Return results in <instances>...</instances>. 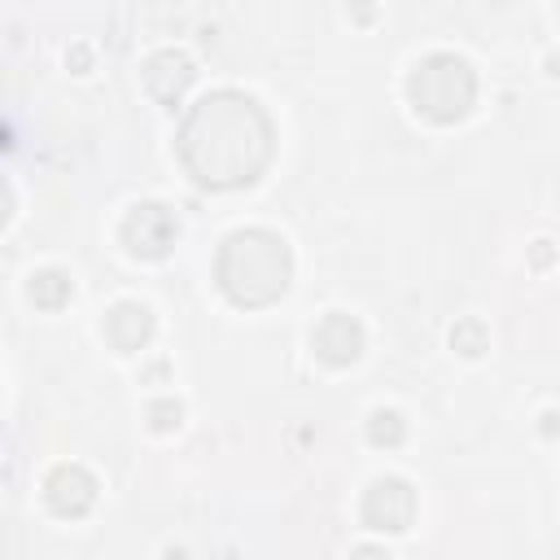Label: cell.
I'll list each match as a JSON object with an SVG mask.
<instances>
[{"label":"cell","instance_id":"3957f363","mask_svg":"<svg viewBox=\"0 0 560 560\" xmlns=\"http://www.w3.org/2000/svg\"><path fill=\"white\" fill-rule=\"evenodd\" d=\"M407 101L420 118L451 127L459 122L472 101H477V74L464 57L455 52H429L411 74H407Z\"/></svg>","mask_w":560,"mask_h":560},{"label":"cell","instance_id":"8fae6325","mask_svg":"<svg viewBox=\"0 0 560 560\" xmlns=\"http://www.w3.org/2000/svg\"><path fill=\"white\" fill-rule=\"evenodd\" d=\"M402 438H407V420L394 407H376L368 416V442L372 446H398Z\"/></svg>","mask_w":560,"mask_h":560},{"label":"cell","instance_id":"9c48e42d","mask_svg":"<svg viewBox=\"0 0 560 560\" xmlns=\"http://www.w3.org/2000/svg\"><path fill=\"white\" fill-rule=\"evenodd\" d=\"M101 332H105V341L118 354H136L153 337V311L144 302H114L109 315H105V324H101Z\"/></svg>","mask_w":560,"mask_h":560},{"label":"cell","instance_id":"ba28073f","mask_svg":"<svg viewBox=\"0 0 560 560\" xmlns=\"http://www.w3.org/2000/svg\"><path fill=\"white\" fill-rule=\"evenodd\" d=\"M44 503H48L57 516L74 521V516H83V512L96 503V477H92L83 464H57V468L48 472V481H44Z\"/></svg>","mask_w":560,"mask_h":560},{"label":"cell","instance_id":"30bf717a","mask_svg":"<svg viewBox=\"0 0 560 560\" xmlns=\"http://www.w3.org/2000/svg\"><path fill=\"white\" fill-rule=\"evenodd\" d=\"M26 293H31V302H35L39 311H61V306L74 298V284H70V276H66V271L44 267V271H35V276H31Z\"/></svg>","mask_w":560,"mask_h":560},{"label":"cell","instance_id":"4fadbf2b","mask_svg":"<svg viewBox=\"0 0 560 560\" xmlns=\"http://www.w3.org/2000/svg\"><path fill=\"white\" fill-rule=\"evenodd\" d=\"M179 416H184V407H179L175 398H158V402H149V424H153L158 433L179 429Z\"/></svg>","mask_w":560,"mask_h":560},{"label":"cell","instance_id":"9a60e30c","mask_svg":"<svg viewBox=\"0 0 560 560\" xmlns=\"http://www.w3.org/2000/svg\"><path fill=\"white\" fill-rule=\"evenodd\" d=\"M547 258H551V254H547V241H538V249H534V262H538V267H542V262H547Z\"/></svg>","mask_w":560,"mask_h":560},{"label":"cell","instance_id":"7a4b0ae2","mask_svg":"<svg viewBox=\"0 0 560 560\" xmlns=\"http://www.w3.org/2000/svg\"><path fill=\"white\" fill-rule=\"evenodd\" d=\"M289 280H293V254L289 241L271 228H241L214 254V284L241 311L280 302Z\"/></svg>","mask_w":560,"mask_h":560},{"label":"cell","instance_id":"5bb4252c","mask_svg":"<svg viewBox=\"0 0 560 560\" xmlns=\"http://www.w3.org/2000/svg\"><path fill=\"white\" fill-rule=\"evenodd\" d=\"M542 433H547V438L560 433V416H556V411H542Z\"/></svg>","mask_w":560,"mask_h":560},{"label":"cell","instance_id":"8992f818","mask_svg":"<svg viewBox=\"0 0 560 560\" xmlns=\"http://www.w3.org/2000/svg\"><path fill=\"white\" fill-rule=\"evenodd\" d=\"M363 346H368V332H363V324H359L354 315H346V311H328V315L311 328V350H315V359L328 363V368H350V363L363 354Z\"/></svg>","mask_w":560,"mask_h":560},{"label":"cell","instance_id":"277c9868","mask_svg":"<svg viewBox=\"0 0 560 560\" xmlns=\"http://www.w3.org/2000/svg\"><path fill=\"white\" fill-rule=\"evenodd\" d=\"M175 236H179V219H175V210L162 206V201H140V206H131L127 219L118 223V241L127 245L131 258H144V262L166 258L171 245H175Z\"/></svg>","mask_w":560,"mask_h":560},{"label":"cell","instance_id":"7c38bea8","mask_svg":"<svg viewBox=\"0 0 560 560\" xmlns=\"http://www.w3.org/2000/svg\"><path fill=\"white\" fill-rule=\"evenodd\" d=\"M486 346H490V332H486V324H481L477 315H468V319H459V324L451 328V350H459L464 359L486 354Z\"/></svg>","mask_w":560,"mask_h":560},{"label":"cell","instance_id":"6da1fadb","mask_svg":"<svg viewBox=\"0 0 560 560\" xmlns=\"http://www.w3.org/2000/svg\"><path fill=\"white\" fill-rule=\"evenodd\" d=\"M175 149L197 184L241 188L267 171V162L276 153V131H271L267 109L254 96L210 92L188 109V118L175 136Z\"/></svg>","mask_w":560,"mask_h":560},{"label":"cell","instance_id":"52a82bcc","mask_svg":"<svg viewBox=\"0 0 560 560\" xmlns=\"http://www.w3.org/2000/svg\"><path fill=\"white\" fill-rule=\"evenodd\" d=\"M192 79H197V70H192V61H188L179 48L153 52V57L144 61V70H140L144 92H149L158 105H166V109H175V105L184 101V92H188Z\"/></svg>","mask_w":560,"mask_h":560},{"label":"cell","instance_id":"5b68a950","mask_svg":"<svg viewBox=\"0 0 560 560\" xmlns=\"http://www.w3.org/2000/svg\"><path fill=\"white\" fill-rule=\"evenodd\" d=\"M411 516H416V490H411V481H402V477H376L363 490L359 521L368 529L402 534V529H411Z\"/></svg>","mask_w":560,"mask_h":560}]
</instances>
